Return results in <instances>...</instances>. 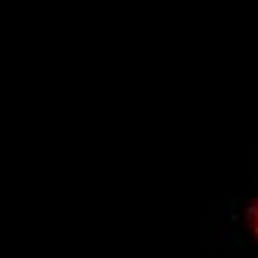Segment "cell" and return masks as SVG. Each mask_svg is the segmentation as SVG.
<instances>
[{"mask_svg": "<svg viewBox=\"0 0 258 258\" xmlns=\"http://www.w3.org/2000/svg\"><path fill=\"white\" fill-rule=\"evenodd\" d=\"M232 229L243 240H255L258 243V190H252L237 211H232Z\"/></svg>", "mask_w": 258, "mask_h": 258, "instance_id": "obj_1", "label": "cell"}]
</instances>
